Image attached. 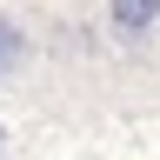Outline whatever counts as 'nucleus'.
<instances>
[{
	"instance_id": "1",
	"label": "nucleus",
	"mask_w": 160,
	"mask_h": 160,
	"mask_svg": "<svg viewBox=\"0 0 160 160\" xmlns=\"http://www.w3.org/2000/svg\"><path fill=\"white\" fill-rule=\"evenodd\" d=\"M107 27L120 40H147L160 27V0H107Z\"/></svg>"
},
{
	"instance_id": "2",
	"label": "nucleus",
	"mask_w": 160,
	"mask_h": 160,
	"mask_svg": "<svg viewBox=\"0 0 160 160\" xmlns=\"http://www.w3.org/2000/svg\"><path fill=\"white\" fill-rule=\"evenodd\" d=\"M27 53V40H20V27H7V20H0V73L13 67V60Z\"/></svg>"
},
{
	"instance_id": "3",
	"label": "nucleus",
	"mask_w": 160,
	"mask_h": 160,
	"mask_svg": "<svg viewBox=\"0 0 160 160\" xmlns=\"http://www.w3.org/2000/svg\"><path fill=\"white\" fill-rule=\"evenodd\" d=\"M0 153H7V120H0Z\"/></svg>"
}]
</instances>
